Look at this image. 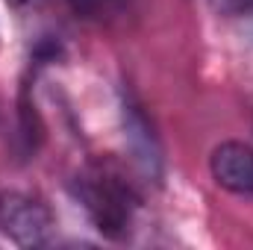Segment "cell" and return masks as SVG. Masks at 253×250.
Listing matches in <instances>:
<instances>
[{
  "mask_svg": "<svg viewBox=\"0 0 253 250\" xmlns=\"http://www.w3.org/2000/svg\"><path fill=\"white\" fill-rule=\"evenodd\" d=\"M212 180L233 194H253V150L242 141H224L209 156Z\"/></svg>",
  "mask_w": 253,
  "mask_h": 250,
  "instance_id": "4",
  "label": "cell"
},
{
  "mask_svg": "<svg viewBox=\"0 0 253 250\" xmlns=\"http://www.w3.org/2000/svg\"><path fill=\"white\" fill-rule=\"evenodd\" d=\"M56 218L42 197L27 191L0 194V233L21 248H42L53 239Z\"/></svg>",
  "mask_w": 253,
  "mask_h": 250,
  "instance_id": "2",
  "label": "cell"
},
{
  "mask_svg": "<svg viewBox=\"0 0 253 250\" xmlns=\"http://www.w3.org/2000/svg\"><path fill=\"white\" fill-rule=\"evenodd\" d=\"M74 197L85 209L88 221L106 239H124L135 224L138 194L109 165H94L74 180Z\"/></svg>",
  "mask_w": 253,
  "mask_h": 250,
  "instance_id": "1",
  "label": "cell"
},
{
  "mask_svg": "<svg viewBox=\"0 0 253 250\" xmlns=\"http://www.w3.org/2000/svg\"><path fill=\"white\" fill-rule=\"evenodd\" d=\"M209 6L224 18H239L253 12V0H209Z\"/></svg>",
  "mask_w": 253,
  "mask_h": 250,
  "instance_id": "6",
  "label": "cell"
},
{
  "mask_svg": "<svg viewBox=\"0 0 253 250\" xmlns=\"http://www.w3.org/2000/svg\"><path fill=\"white\" fill-rule=\"evenodd\" d=\"M50 0H6V6H12L15 12H39L44 9Z\"/></svg>",
  "mask_w": 253,
  "mask_h": 250,
  "instance_id": "7",
  "label": "cell"
},
{
  "mask_svg": "<svg viewBox=\"0 0 253 250\" xmlns=\"http://www.w3.org/2000/svg\"><path fill=\"white\" fill-rule=\"evenodd\" d=\"M121 126H124L126 150H129L132 162L138 165V171L159 183V177H162V147H159V138L153 135V126L147 121V115L141 112V106L132 97H124V103H121Z\"/></svg>",
  "mask_w": 253,
  "mask_h": 250,
  "instance_id": "3",
  "label": "cell"
},
{
  "mask_svg": "<svg viewBox=\"0 0 253 250\" xmlns=\"http://www.w3.org/2000/svg\"><path fill=\"white\" fill-rule=\"evenodd\" d=\"M126 0H71V9L85 21H106L124 9Z\"/></svg>",
  "mask_w": 253,
  "mask_h": 250,
  "instance_id": "5",
  "label": "cell"
}]
</instances>
